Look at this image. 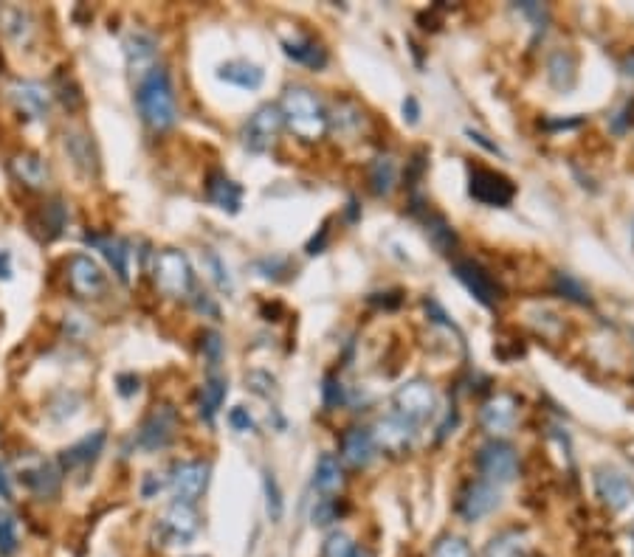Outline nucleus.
Masks as SVG:
<instances>
[{"mask_svg":"<svg viewBox=\"0 0 634 557\" xmlns=\"http://www.w3.org/2000/svg\"><path fill=\"white\" fill-rule=\"evenodd\" d=\"M0 23H4V32L15 43L28 40V32H32V15H28L25 9H17V6L4 9V15H0Z\"/></svg>","mask_w":634,"mask_h":557,"instance_id":"33","label":"nucleus"},{"mask_svg":"<svg viewBox=\"0 0 634 557\" xmlns=\"http://www.w3.org/2000/svg\"><path fill=\"white\" fill-rule=\"evenodd\" d=\"M282 51L287 60H294L299 65H307V68H325L327 63V54L319 43H313L310 37H294V40H285L282 43Z\"/></svg>","mask_w":634,"mask_h":557,"instance_id":"26","label":"nucleus"},{"mask_svg":"<svg viewBox=\"0 0 634 557\" xmlns=\"http://www.w3.org/2000/svg\"><path fill=\"white\" fill-rule=\"evenodd\" d=\"M197 526L200 523H197V512L192 504L172 502V507L158 521V535L164 546H184L197 535Z\"/></svg>","mask_w":634,"mask_h":557,"instance_id":"11","label":"nucleus"},{"mask_svg":"<svg viewBox=\"0 0 634 557\" xmlns=\"http://www.w3.org/2000/svg\"><path fill=\"white\" fill-rule=\"evenodd\" d=\"M17 546H20L17 521H15V515L0 510V557H12L17 552Z\"/></svg>","mask_w":634,"mask_h":557,"instance_id":"38","label":"nucleus"},{"mask_svg":"<svg viewBox=\"0 0 634 557\" xmlns=\"http://www.w3.org/2000/svg\"><path fill=\"white\" fill-rule=\"evenodd\" d=\"M65 279L76 299H102L107 290V276L102 265L88 254H74L65 262Z\"/></svg>","mask_w":634,"mask_h":557,"instance_id":"4","label":"nucleus"},{"mask_svg":"<svg viewBox=\"0 0 634 557\" xmlns=\"http://www.w3.org/2000/svg\"><path fill=\"white\" fill-rule=\"evenodd\" d=\"M178 423H181L178 412L169 403L153 405V412L144 417V423L138 428V448L141 451H161V448H166L172 439H176Z\"/></svg>","mask_w":634,"mask_h":557,"instance_id":"6","label":"nucleus"},{"mask_svg":"<svg viewBox=\"0 0 634 557\" xmlns=\"http://www.w3.org/2000/svg\"><path fill=\"white\" fill-rule=\"evenodd\" d=\"M282 110L277 104H263L259 110H254V115L246 122L243 127V144L248 153H268L271 146L277 144L279 138V130H282Z\"/></svg>","mask_w":634,"mask_h":557,"instance_id":"7","label":"nucleus"},{"mask_svg":"<svg viewBox=\"0 0 634 557\" xmlns=\"http://www.w3.org/2000/svg\"><path fill=\"white\" fill-rule=\"evenodd\" d=\"M497 507H499V490H497V484L485 482V479L471 482L463 490V495H459V504H457L459 515H463L466 521H479L485 515H491Z\"/></svg>","mask_w":634,"mask_h":557,"instance_id":"16","label":"nucleus"},{"mask_svg":"<svg viewBox=\"0 0 634 557\" xmlns=\"http://www.w3.org/2000/svg\"><path fill=\"white\" fill-rule=\"evenodd\" d=\"M263 490H266L268 518H271L274 523H279V521H282V512H285V502H282V490H279V484H277V479H274L271 471L263 473Z\"/></svg>","mask_w":634,"mask_h":557,"instance_id":"36","label":"nucleus"},{"mask_svg":"<svg viewBox=\"0 0 634 557\" xmlns=\"http://www.w3.org/2000/svg\"><path fill=\"white\" fill-rule=\"evenodd\" d=\"M550 82L556 85V87H572V82H575V60H572V54L569 51H556L553 56H550Z\"/></svg>","mask_w":634,"mask_h":557,"instance_id":"34","label":"nucleus"},{"mask_svg":"<svg viewBox=\"0 0 634 557\" xmlns=\"http://www.w3.org/2000/svg\"><path fill=\"white\" fill-rule=\"evenodd\" d=\"M431 557H474L471 554V546L463 541V538H454V535H446L438 541L435 552H431Z\"/></svg>","mask_w":634,"mask_h":557,"instance_id":"39","label":"nucleus"},{"mask_svg":"<svg viewBox=\"0 0 634 557\" xmlns=\"http://www.w3.org/2000/svg\"><path fill=\"white\" fill-rule=\"evenodd\" d=\"M85 243L94 245L96 251H102V256L107 259V265L116 274V279L122 284L130 282V245L119 237H110V234H88Z\"/></svg>","mask_w":634,"mask_h":557,"instance_id":"19","label":"nucleus"},{"mask_svg":"<svg viewBox=\"0 0 634 557\" xmlns=\"http://www.w3.org/2000/svg\"><path fill=\"white\" fill-rule=\"evenodd\" d=\"M395 178H398V166L389 155H378L369 166V184L376 194H389L395 189Z\"/></svg>","mask_w":634,"mask_h":557,"instance_id":"32","label":"nucleus"},{"mask_svg":"<svg viewBox=\"0 0 634 557\" xmlns=\"http://www.w3.org/2000/svg\"><path fill=\"white\" fill-rule=\"evenodd\" d=\"M516 417H518V400L513 394H494L491 400H488L482 405V412H479V423L488 433H508L513 425H516Z\"/></svg>","mask_w":634,"mask_h":557,"instance_id":"17","label":"nucleus"},{"mask_svg":"<svg viewBox=\"0 0 634 557\" xmlns=\"http://www.w3.org/2000/svg\"><path fill=\"white\" fill-rule=\"evenodd\" d=\"M195 307H197L200 313H209L212 318H217V315H220V313H217V304H215V302H209L206 293H195Z\"/></svg>","mask_w":634,"mask_h":557,"instance_id":"52","label":"nucleus"},{"mask_svg":"<svg viewBox=\"0 0 634 557\" xmlns=\"http://www.w3.org/2000/svg\"><path fill=\"white\" fill-rule=\"evenodd\" d=\"M482 557H533V552H530V541L525 532L508 530V532H499L485 546Z\"/></svg>","mask_w":634,"mask_h":557,"instance_id":"27","label":"nucleus"},{"mask_svg":"<svg viewBox=\"0 0 634 557\" xmlns=\"http://www.w3.org/2000/svg\"><path fill=\"white\" fill-rule=\"evenodd\" d=\"M209 473H212V467L206 462H181L172 467L169 487H172V495H176V502L195 507V502L209 487Z\"/></svg>","mask_w":634,"mask_h":557,"instance_id":"10","label":"nucleus"},{"mask_svg":"<svg viewBox=\"0 0 634 557\" xmlns=\"http://www.w3.org/2000/svg\"><path fill=\"white\" fill-rule=\"evenodd\" d=\"M344 476H341V467H338V459L325 453L319 462H316V473H313V487L319 490L325 498H330L338 487H341Z\"/></svg>","mask_w":634,"mask_h":557,"instance_id":"30","label":"nucleus"},{"mask_svg":"<svg viewBox=\"0 0 634 557\" xmlns=\"http://www.w3.org/2000/svg\"><path fill=\"white\" fill-rule=\"evenodd\" d=\"M127 71L136 82H141L153 68H158V43L147 32H133L125 40Z\"/></svg>","mask_w":634,"mask_h":557,"instance_id":"14","label":"nucleus"},{"mask_svg":"<svg viewBox=\"0 0 634 557\" xmlns=\"http://www.w3.org/2000/svg\"><path fill=\"white\" fill-rule=\"evenodd\" d=\"M376 439H372L369 428H350L341 436V459L353 467H367L376 459Z\"/></svg>","mask_w":634,"mask_h":557,"instance_id":"22","label":"nucleus"},{"mask_svg":"<svg viewBox=\"0 0 634 557\" xmlns=\"http://www.w3.org/2000/svg\"><path fill=\"white\" fill-rule=\"evenodd\" d=\"M595 490H598L600 502L607 504L609 510H615V512H623V510L634 507V487L618 471H598Z\"/></svg>","mask_w":634,"mask_h":557,"instance_id":"18","label":"nucleus"},{"mask_svg":"<svg viewBox=\"0 0 634 557\" xmlns=\"http://www.w3.org/2000/svg\"><path fill=\"white\" fill-rule=\"evenodd\" d=\"M0 498H4V502H12V484H9V476H6L4 467H0Z\"/></svg>","mask_w":634,"mask_h":557,"instance_id":"56","label":"nucleus"},{"mask_svg":"<svg viewBox=\"0 0 634 557\" xmlns=\"http://www.w3.org/2000/svg\"><path fill=\"white\" fill-rule=\"evenodd\" d=\"M454 276L466 284V290L471 293V296L485 304V307H494L499 302V284L491 279V274H488L482 265H477V262L471 259H459L454 262Z\"/></svg>","mask_w":634,"mask_h":557,"instance_id":"13","label":"nucleus"},{"mask_svg":"<svg viewBox=\"0 0 634 557\" xmlns=\"http://www.w3.org/2000/svg\"><path fill=\"white\" fill-rule=\"evenodd\" d=\"M226 394H228V380L220 377V374H212V377L206 380V383H204V389H200V400H197L200 417H204L206 423H212L215 414L220 412V405H223Z\"/></svg>","mask_w":634,"mask_h":557,"instance_id":"29","label":"nucleus"},{"mask_svg":"<svg viewBox=\"0 0 634 557\" xmlns=\"http://www.w3.org/2000/svg\"><path fill=\"white\" fill-rule=\"evenodd\" d=\"M246 383H248V389L254 392V394H259V397H271L277 389V380L268 374V372H251V374H246Z\"/></svg>","mask_w":634,"mask_h":557,"instance_id":"40","label":"nucleus"},{"mask_svg":"<svg viewBox=\"0 0 634 557\" xmlns=\"http://www.w3.org/2000/svg\"><path fill=\"white\" fill-rule=\"evenodd\" d=\"M138 383H141V380H138L136 374H119V377H116V386H119V394H122V397H133V394L138 392Z\"/></svg>","mask_w":634,"mask_h":557,"instance_id":"49","label":"nucleus"},{"mask_svg":"<svg viewBox=\"0 0 634 557\" xmlns=\"http://www.w3.org/2000/svg\"><path fill=\"white\" fill-rule=\"evenodd\" d=\"M631 113H634V104H631V102H626V104H623V110H618V113H615V119L609 122L615 133H626V127L631 124Z\"/></svg>","mask_w":634,"mask_h":557,"instance_id":"48","label":"nucleus"},{"mask_svg":"<svg viewBox=\"0 0 634 557\" xmlns=\"http://www.w3.org/2000/svg\"><path fill=\"white\" fill-rule=\"evenodd\" d=\"M200 349H204V355L209 358V363L217 366V361L223 355V338L217 333H204V338H200Z\"/></svg>","mask_w":634,"mask_h":557,"instance_id":"43","label":"nucleus"},{"mask_svg":"<svg viewBox=\"0 0 634 557\" xmlns=\"http://www.w3.org/2000/svg\"><path fill=\"white\" fill-rule=\"evenodd\" d=\"M403 119H407L409 124L420 122V104H418L415 96H407V102H403Z\"/></svg>","mask_w":634,"mask_h":557,"instance_id":"51","label":"nucleus"},{"mask_svg":"<svg viewBox=\"0 0 634 557\" xmlns=\"http://www.w3.org/2000/svg\"><path fill=\"white\" fill-rule=\"evenodd\" d=\"M217 79H223V82H228V85H235V87H243V91H257V87L263 85L266 74H263V68H257V65H251V63L235 60V63L220 65Z\"/></svg>","mask_w":634,"mask_h":557,"instance_id":"28","label":"nucleus"},{"mask_svg":"<svg viewBox=\"0 0 634 557\" xmlns=\"http://www.w3.org/2000/svg\"><path fill=\"white\" fill-rule=\"evenodd\" d=\"M65 146H71V155L76 158V164H85L91 169V141L85 138V135H76V133H71V135H65Z\"/></svg>","mask_w":634,"mask_h":557,"instance_id":"41","label":"nucleus"},{"mask_svg":"<svg viewBox=\"0 0 634 557\" xmlns=\"http://www.w3.org/2000/svg\"><path fill=\"white\" fill-rule=\"evenodd\" d=\"M325 403H327L330 408L341 403V383H336L333 377H327V380H325Z\"/></svg>","mask_w":634,"mask_h":557,"instance_id":"50","label":"nucleus"},{"mask_svg":"<svg viewBox=\"0 0 634 557\" xmlns=\"http://www.w3.org/2000/svg\"><path fill=\"white\" fill-rule=\"evenodd\" d=\"M553 287H556V293H561L564 299H569V302H575V304H589L587 287H584L579 279H572L569 274H556Z\"/></svg>","mask_w":634,"mask_h":557,"instance_id":"35","label":"nucleus"},{"mask_svg":"<svg viewBox=\"0 0 634 557\" xmlns=\"http://www.w3.org/2000/svg\"><path fill=\"white\" fill-rule=\"evenodd\" d=\"M477 467L485 476V482L491 484H508L518 476V456L513 451V445L502 443V439H491L479 448L477 456Z\"/></svg>","mask_w":634,"mask_h":557,"instance_id":"5","label":"nucleus"},{"mask_svg":"<svg viewBox=\"0 0 634 557\" xmlns=\"http://www.w3.org/2000/svg\"><path fill=\"white\" fill-rule=\"evenodd\" d=\"M9 96H12V104L17 107L23 119L37 122V119H45L48 115V107H51L48 91H45V85H40L35 79H17L9 87Z\"/></svg>","mask_w":634,"mask_h":557,"instance_id":"15","label":"nucleus"},{"mask_svg":"<svg viewBox=\"0 0 634 557\" xmlns=\"http://www.w3.org/2000/svg\"><path fill=\"white\" fill-rule=\"evenodd\" d=\"M204 262H206V268L212 271L209 276L215 279V284H217L220 290H226V293H232V279L226 276V268H223L220 256H217L215 251H206V254H204Z\"/></svg>","mask_w":634,"mask_h":557,"instance_id":"42","label":"nucleus"},{"mask_svg":"<svg viewBox=\"0 0 634 557\" xmlns=\"http://www.w3.org/2000/svg\"><path fill=\"white\" fill-rule=\"evenodd\" d=\"M153 282L166 299H189L195 290V274L184 251L164 248L153 262Z\"/></svg>","mask_w":634,"mask_h":557,"instance_id":"3","label":"nucleus"},{"mask_svg":"<svg viewBox=\"0 0 634 557\" xmlns=\"http://www.w3.org/2000/svg\"><path fill=\"white\" fill-rule=\"evenodd\" d=\"M468 192L477 203L482 206H491V209H502L510 206V200L516 197V186L510 178H505L502 172L494 169H471V178H468Z\"/></svg>","mask_w":634,"mask_h":557,"instance_id":"8","label":"nucleus"},{"mask_svg":"<svg viewBox=\"0 0 634 557\" xmlns=\"http://www.w3.org/2000/svg\"><path fill=\"white\" fill-rule=\"evenodd\" d=\"M322 557H364V554L358 552L356 541H353L347 532H333V535L325 541Z\"/></svg>","mask_w":634,"mask_h":557,"instance_id":"37","label":"nucleus"},{"mask_svg":"<svg viewBox=\"0 0 634 557\" xmlns=\"http://www.w3.org/2000/svg\"><path fill=\"white\" fill-rule=\"evenodd\" d=\"M164 484H166V479H161L158 473H147L141 482V495L144 498H156L164 490Z\"/></svg>","mask_w":634,"mask_h":557,"instance_id":"47","label":"nucleus"},{"mask_svg":"<svg viewBox=\"0 0 634 557\" xmlns=\"http://www.w3.org/2000/svg\"><path fill=\"white\" fill-rule=\"evenodd\" d=\"M206 197L215 203L217 209H223L228 214H237L240 203H243V189H240V184H235L232 178H228V174L212 172L209 181H206Z\"/></svg>","mask_w":634,"mask_h":557,"instance_id":"23","label":"nucleus"},{"mask_svg":"<svg viewBox=\"0 0 634 557\" xmlns=\"http://www.w3.org/2000/svg\"><path fill=\"white\" fill-rule=\"evenodd\" d=\"M65 220H68V214H65L63 200H48L45 206L32 217V231L40 234V240L51 243V240H56L63 234Z\"/></svg>","mask_w":634,"mask_h":557,"instance_id":"25","label":"nucleus"},{"mask_svg":"<svg viewBox=\"0 0 634 557\" xmlns=\"http://www.w3.org/2000/svg\"><path fill=\"white\" fill-rule=\"evenodd\" d=\"M325 243H327V228H322L319 237H313V240L307 243V254H322Z\"/></svg>","mask_w":634,"mask_h":557,"instance_id":"54","label":"nucleus"},{"mask_svg":"<svg viewBox=\"0 0 634 557\" xmlns=\"http://www.w3.org/2000/svg\"><path fill=\"white\" fill-rule=\"evenodd\" d=\"M20 484H25L40 498H54L60 492L63 484V471L51 462H37L35 467H23L20 471Z\"/></svg>","mask_w":634,"mask_h":557,"instance_id":"20","label":"nucleus"},{"mask_svg":"<svg viewBox=\"0 0 634 557\" xmlns=\"http://www.w3.org/2000/svg\"><path fill=\"white\" fill-rule=\"evenodd\" d=\"M105 439H107L105 431H94L88 436H82L76 445H71V448H65L60 453V471L71 473V471H76V467H85V464L96 462L99 453H102V448H105Z\"/></svg>","mask_w":634,"mask_h":557,"instance_id":"21","label":"nucleus"},{"mask_svg":"<svg viewBox=\"0 0 634 557\" xmlns=\"http://www.w3.org/2000/svg\"><path fill=\"white\" fill-rule=\"evenodd\" d=\"M426 237L431 240V245H435L440 254H451L457 248V234L448 225V220L440 217V214H428L426 217Z\"/></svg>","mask_w":634,"mask_h":557,"instance_id":"31","label":"nucleus"},{"mask_svg":"<svg viewBox=\"0 0 634 557\" xmlns=\"http://www.w3.org/2000/svg\"><path fill=\"white\" fill-rule=\"evenodd\" d=\"M9 169L15 178L28 186V189H45L48 184V164L37 155V153H17L12 161H9Z\"/></svg>","mask_w":634,"mask_h":557,"instance_id":"24","label":"nucleus"},{"mask_svg":"<svg viewBox=\"0 0 634 557\" xmlns=\"http://www.w3.org/2000/svg\"><path fill=\"white\" fill-rule=\"evenodd\" d=\"M336 515H338V510L333 504V498H319V504H316V510H313V523L325 526V523L336 521Z\"/></svg>","mask_w":634,"mask_h":557,"instance_id":"45","label":"nucleus"},{"mask_svg":"<svg viewBox=\"0 0 634 557\" xmlns=\"http://www.w3.org/2000/svg\"><path fill=\"white\" fill-rule=\"evenodd\" d=\"M415 425L409 420H403L400 414H389L381 417L376 431H372V439H376V448L389 453V456H400L407 453L415 443Z\"/></svg>","mask_w":634,"mask_h":557,"instance_id":"12","label":"nucleus"},{"mask_svg":"<svg viewBox=\"0 0 634 557\" xmlns=\"http://www.w3.org/2000/svg\"><path fill=\"white\" fill-rule=\"evenodd\" d=\"M435 405H438L435 389H431L426 380H409V383H403L395 392V408H398L395 414L409 420L412 425H418L435 414Z\"/></svg>","mask_w":634,"mask_h":557,"instance_id":"9","label":"nucleus"},{"mask_svg":"<svg viewBox=\"0 0 634 557\" xmlns=\"http://www.w3.org/2000/svg\"><path fill=\"white\" fill-rule=\"evenodd\" d=\"M547 130H567V127H581V119H569V122H544Z\"/></svg>","mask_w":634,"mask_h":557,"instance_id":"57","label":"nucleus"},{"mask_svg":"<svg viewBox=\"0 0 634 557\" xmlns=\"http://www.w3.org/2000/svg\"><path fill=\"white\" fill-rule=\"evenodd\" d=\"M516 9L522 12V15H528V17L536 23V28H541V32H544V23H547V9H544L541 4H518Z\"/></svg>","mask_w":634,"mask_h":557,"instance_id":"46","label":"nucleus"},{"mask_svg":"<svg viewBox=\"0 0 634 557\" xmlns=\"http://www.w3.org/2000/svg\"><path fill=\"white\" fill-rule=\"evenodd\" d=\"M228 423H232V428L240 431V433L257 431V423L251 420L248 408H243V405H237V408H232V412H228Z\"/></svg>","mask_w":634,"mask_h":557,"instance_id":"44","label":"nucleus"},{"mask_svg":"<svg viewBox=\"0 0 634 557\" xmlns=\"http://www.w3.org/2000/svg\"><path fill=\"white\" fill-rule=\"evenodd\" d=\"M0 279H12V254L0 251Z\"/></svg>","mask_w":634,"mask_h":557,"instance_id":"55","label":"nucleus"},{"mask_svg":"<svg viewBox=\"0 0 634 557\" xmlns=\"http://www.w3.org/2000/svg\"><path fill=\"white\" fill-rule=\"evenodd\" d=\"M136 104L144 124L156 133H164L178 122L176 87H172V79L164 65L153 68L141 82H136Z\"/></svg>","mask_w":634,"mask_h":557,"instance_id":"1","label":"nucleus"},{"mask_svg":"<svg viewBox=\"0 0 634 557\" xmlns=\"http://www.w3.org/2000/svg\"><path fill=\"white\" fill-rule=\"evenodd\" d=\"M623 74L634 79V51H631V54L626 56V60H623Z\"/></svg>","mask_w":634,"mask_h":557,"instance_id":"58","label":"nucleus"},{"mask_svg":"<svg viewBox=\"0 0 634 557\" xmlns=\"http://www.w3.org/2000/svg\"><path fill=\"white\" fill-rule=\"evenodd\" d=\"M279 110H282V122L299 141H307V144L319 141V138H325V133L330 127V119H327L319 96L302 85L287 87Z\"/></svg>","mask_w":634,"mask_h":557,"instance_id":"2","label":"nucleus"},{"mask_svg":"<svg viewBox=\"0 0 634 557\" xmlns=\"http://www.w3.org/2000/svg\"><path fill=\"white\" fill-rule=\"evenodd\" d=\"M466 133H468V138H471V141H477L479 146H485V150H488V153H494V155H502V150H499V146H497V144H491V141H488V138H485L482 133H474V130H466Z\"/></svg>","mask_w":634,"mask_h":557,"instance_id":"53","label":"nucleus"}]
</instances>
